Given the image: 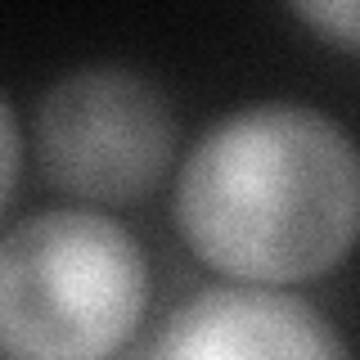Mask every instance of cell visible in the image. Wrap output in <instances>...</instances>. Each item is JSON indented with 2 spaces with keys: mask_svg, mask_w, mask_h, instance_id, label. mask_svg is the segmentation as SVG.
Here are the masks:
<instances>
[{
  "mask_svg": "<svg viewBox=\"0 0 360 360\" xmlns=\"http://www.w3.org/2000/svg\"><path fill=\"white\" fill-rule=\"evenodd\" d=\"M172 99L122 63L72 68L41 95L37 158L59 194L82 207H127L149 198L176 162Z\"/></svg>",
  "mask_w": 360,
  "mask_h": 360,
  "instance_id": "cell-3",
  "label": "cell"
},
{
  "mask_svg": "<svg viewBox=\"0 0 360 360\" xmlns=\"http://www.w3.org/2000/svg\"><path fill=\"white\" fill-rule=\"evenodd\" d=\"M149 257L99 207H45L0 234V360H112L149 315Z\"/></svg>",
  "mask_w": 360,
  "mask_h": 360,
  "instance_id": "cell-2",
  "label": "cell"
},
{
  "mask_svg": "<svg viewBox=\"0 0 360 360\" xmlns=\"http://www.w3.org/2000/svg\"><path fill=\"white\" fill-rule=\"evenodd\" d=\"M292 18L297 22H307V27L315 32L320 41H329L333 50H342V54H356L360 50V32H356V0H307V5H292Z\"/></svg>",
  "mask_w": 360,
  "mask_h": 360,
  "instance_id": "cell-5",
  "label": "cell"
},
{
  "mask_svg": "<svg viewBox=\"0 0 360 360\" xmlns=\"http://www.w3.org/2000/svg\"><path fill=\"white\" fill-rule=\"evenodd\" d=\"M172 217L185 248L225 284L324 279L356 243V144L338 117L302 99L230 108L189 144Z\"/></svg>",
  "mask_w": 360,
  "mask_h": 360,
  "instance_id": "cell-1",
  "label": "cell"
},
{
  "mask_svg": "<svg viewBox=\"0 0 360 360\" xmlns=\"http://www.w3.org/2000/svg\"><path fill=\"white\" fill-rule=\"evenodd\" d=\"M149 360H352L342 333L292 288L207 284L167 315Z\"/></svg>",
  "mask_w": 360,
  "mask_h": 360,
  "instance_id": "cell-4",
  "label": "cell"
},
{
  "mask_svg": "<svg viewBox=\"0 0 360 360\" xmlns=\"http://www.w3.org/2000/svg\"><path fill=\"white\" fill-rule=\"evenodd\" d=\"M18 172H22V131H18V112L0 95V207L9 202L18 185Z\"/></svg>",
  "mask_w": 360,
  "mask_h": 360,
  "instance_id": "cell-6",
  "label": "cell"
}]
</instances>
